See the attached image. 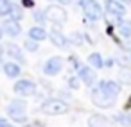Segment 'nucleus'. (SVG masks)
Segmentation results:
<instances>
[{"label":"nucleus","mask_w":131,"mask_h":127,"mask_svg":"<svg viewBox=\"0 0 131 127\" xmlns=\"http://www.w3.org/2000/svg\"><path fill=\"white\" fill-rule=\"evenodd\" d=\"M92 102L95 106H99V107H111L113 102H115V98L110 97L101 86H97V88L92 90Z\"/></svg>","instance_id":"f257e3e1"},{"label":"nucleus","mask_w":131,"mask_h":127,"mask_svg":"<svg viewBox=\"0 0 131 127\" xmlns=\"http://www.w3.org/2000/svg\"><path fill=\"white\" fill-rule=\"evenodd\" d=\"M45 115H65L68 113V104L67 102H61V100H47L45 104H41L40 107Z\"/></svg>","instance_id":"f03ea898"},{"label":"nucleus","mask_w":131,"mask_h":127,"mask_svg":"<svg viewBox=\"0 0 131 127\" xmlns=\"http://www.w3.org/2000/svg\"><path fill=\"white\" fill-rule=\"evenodd\" d=\"M81 7L88 20H99L102 16V9L95 0H81Z\"/></svg>","instance_id":"7ed1b4c3"},{"label":"nucleus","mask_w":131,"mask_h":127,"mask_svg":"<svg viewBox=\"0 0 131 127\" xmlns=\"http://www.w3.org/2000/svg\"><path fill=\"white\" fill-rule=\"evenodd\" d=\"M25 109L27 106L24 100H13L7 107V113L15 122H25Z\"/></svg>","instance_id":"20e7f679"},{"label":"nucleus","mask_w":131,"mask_h":127,"mask_svg":"<svg viewBox=\"0 0 131 127\" xmlns=\"http://www.w3.org/2000/svg\"><path fill=\"white\" fill-rule=\"evenodd\" d=\"M45 18L54 23H65L67 22V11L61 6H49L45 9Z\"/></svg>","instance_id":"39448f33"},{"label":"nucleus","mask_w":131,"mask_h":127,"mask_svg":"<svg viewBox=\"0 0 131 127\" xmlns=\"http://www.w3.org/2000/svg\"><path fill=\"white\" fill-rule=\"evenodd\" d=\"M13 90L20 97H31V95L36 93V84L32 81H29V79H22V81L15 82V88Z\"/></svg>","instance_id":"423d86ee"},{"label":"nucleus","mask_w":131,"mask_h":127,"mask_svg":"<svg viewBox=\"0 0 131 127\" xmlns=\"http://www.w3.org/2000/svg\"><path fill=\"white\" fill-rule=\"evenodd\" d=\"M61 68H63V59L61 57H50L43 65V73L45 75H56V73H59Z\"/></svg>","instance_id":"0eeeda50"},{"label":"nucleus","mask_w":131,"mask_h":127,"mask_svg":"<svg viewBox=\"0 0 131 127\" xmlns=\"http://www.w3.org/2000/svg\"><path fill=\"white\" fill-rule=\"evenodd\" d=\"M77 75H79V79H81L86 86H92V84L95 82V72H93L90 66H79V68H77Z\"/></svg>","instance_id":"6e6552de"},{"label":"nucleus","mask_w":131,"mask_h":127,"mask_svg":"<svg viewBox=\"0 0 131 127\" xmlns=\"http://www.w3.org/2000/svg\"><path fill=\"white\" fill-rule=\"evenodd\" d=\"M99 86L110 95V97H113V98H117L118 97V93H120V84L118 82H115V81H101L99 82Z\"/></svg>","instance_id":"1a4fd4ad"},{"label":"nucleus","mask_w":131,"mask_h":127,"mask_svg":"<svg viewBox=\"0 0 131 127\" xmlns=\"http://www.w3.org/2000/svg\"><path fill=\"white\" fill-rule=\"evenodd\" d=\"M106 9H108V13L117 15V16H124L126 15V7L120 6L117 0H106Z\"/></svg>","instance_id":"9d476101"},{"label":"nucleus","mask_w":131,"mask_h":127,"mask_svg":"<svg viewBox=\"0 0 131 127\" xmlns=\"http://www.w3.org/2000/svg\"><path fill=\"white\" fill-rule=\"evenodd\" d=\"M9 36H13V38H16L20 32H22V29H20V25H18V22H15V20H9V22H6L4 23V27H2Z\"/></svg>","instance_id":"9b49d317"},{"label":"nucleus","mask_w":131,"mask_h":127,"mask_svg":"<svg viewBox=\"0 0 131 127\" xmlns=\"http://www.w3.org/2000/svg\"><path fill=\"white\" fill-rule=\"evenodd\" d=\"M7 54H9L11 57H15L16 61H20V63H25V57H24V52L20 50V47H18V45H13V43H7Z\"/></svg>","instance_id":"f8f14e48"},{"label":"nucleus","mask_w":131,"mask_h":127,"mask_svg":"<svg viewBox=\"0 0 131 127\" xmlns=\"http://www.w3.org/2000/svg\"><path fill=\"white\" fill-rule=\"evenodd\" d=\"M4 73H6L7 77L15 79V77H18L22 72H20V66H18L16 63H6V65H4Z\"/></svg>","instance_id":"ddd939ff"},{"label":"nucleus","mask_w":131,"mask_h":127,"mask_svg":"<svg viewBox=\"0 0 131 127\" xmlns=\"http://www.w3.org/2000/svg\"><path fill=\"white\" fill-rule=\"evenodd\" d=\"M29 38L36 40V41H43L47 38V32L43 31V27H32V29H29Z\"/></svg>","instance_id":"4468645a"},{"label":"nucleus","mask_w":131,"mask_h":127,"mask_svg":"<svg viewBox=\"0 0 131 127\" xmlns=\"http://www.w3.org/2000/svg\"><path fill=\"white\" fill-rule=\"evenodd\" d=\"M50 40H52L54 45H58V47H61V48L67 47V40H65V36H63L58 29H54V31L50 32Z\"/></svg>","instance_id":"2eb2a0df"},{"label":"nucleus","mask_w":131,"mask_h":127,"mask_svg":"<svg viewBox=\"0 0 131 127\" xmlns=\"http://www.w3.org/2000/svg\"><path fill=\"white\" fill-rule=\"evenodd\" d=\"M118 32L124 36V38H131V22L129 20H124L118 23Z\"/></svg>","instance_id":"dca6fc26"},{"label":"nucleus","mask_w":131,"mask_h":127,"mask_svg":"<svg viewBox=\"0 0 131 127\" xmlns=\"http://www.w3.org/2000/svg\"><path fill=\"white\" fill-rule=\"evenodd\" d=\"M88 63H90L92 66H95V68H101V66L104 65V61H102L101 54H97V52H93V54H90V56H88Z\"/></svg>","instance_id":"f3484780"},{"label":"nucleus","mask_w":131,"mask_h":127,"mask_svg":"<svg viewBox=\"0 0 131 127\" xmlns=\"http://www.w3.org/2000/svg\"><path fill=\"white\" fill-rule=\"evenodd\" d=\"M11 7H13L11 0H0V16L9 15L11 13Z\"/></svg>","instance_id":"a211bd4d"},{"label":"nucleus","mask_w":131,"mask_h":127,"mask_svg":"<svg viewBox=\"0 0 131 127\" xmlns=\"http://www.w3.org/2000/svg\"><path fill=\"white\" fill-rule=\"evenodd\" d=\"M113 120L118 122V123H122V125H131V115H127V113H120V115H117Z\"/></svg>","instance_id":"6ab92c4d"},{"label":"nucleus","mask_w":131,"mask_h":127,"mask_svg":"<svg viewBox=\"0 0 131 127\" xmlns=\"http://www.w3.org/2000/svg\"><path fill=\"white\" fill-rule=\"evenodd\" d=\"M88 123H90V125H104V123H106V118H104L102 115H93V116L88 120Z\"/></svg>","instance_id":"aec40b11"},{"label":"nucleus","mask_w":131,"mask_h":127,"mask_svg":"<svg viewBox=\"0 0 131 127\" xmlns=\"http://www.w3.org/2000/svg\"><path fill=\"white\" fill-rule=\"evenodd\" d=\"M11 16H13V20H22V16H24V13H22V9L18 7V6H13L11 7Z\"/></svg>","instance_id":"412c9836"},{"label":"nucleus","mask_w":131,"mask_h":127,"mask_svg":"<svg viewBox=\"0 0 131 127\" xmlns=\"http://www.w3.org/2000/svg\"><path fill=\"white\" fill-rule=\"evenodd\" d=\"M25 48H27L29 52H36V50H38L36 40H27V41H25Z\"/></svg>","instance_id":"4be33fe9"},{"label":"nucleus","mask_w":131,"mask_h":127,"mask_svg":"<svg viewBox=\"0 0 131 127\" xmlns=\"http://www.w3.org/2000/svg\"><path fill=\"white\" fill-rule=\"evenodd\" d=\"M68 86H70L72 90H77V88H79V79H75V77H70V79H68Z\"/></svg>","instance_id":"5701e85b"},{"label":"nucleus","mask_w":131,"mask_h":127,"mask_svg":"<svg viewBox=\"0 0 131 127\" xmlns=\"http://www.w3.org/2000/svg\"><path fill=\"white\" fill-rule=\"evenodd\" d=\"M34 20H36V22H45V20H47V18H45V13H43V11H36V13H34Z\"/></svg>","instance_id":"b1692460"},{"label":"nucleus","mask_w":131,"mask_h":127,"mask_svg":"<svg viewBox=\"0 0 131 127\" xmlns=\"http://www.w3.org/2000/svg\"><path fill=\"white\" fill-rule=\"evenodd\" d=\"M126 73H127V72H122V73H120V77H122V81H124V82L131 84V75H126Z\"/></svg>","instance_id":"393cba45"},{"label":"nucleus","mask_w":131,"mask_h":127,"mask_svg":"<svg viewBox=\"0 0 131 127\" xmlns=\"http://www.w3.org/2000/svg\"><path fill=\"white\" fill-rule=\"evenodd\" d=\"M34 6V0H24V7H32Z\"/></svg>","instance_id":"a878e982"},{"label":"nucleus","mask_w":131,"mask_h":127,"mask_svg":"<svg viewBox=\"0 0 131 127\" xmlns=\"http://www.w3.org/2000/svg\"><path fill=\"white\" fill-rule=\"evenodd\" d=\"M72 38H74V41H75V45H81V36H79V34H74Z\"/></svg>","instance_id":"bb28decb"},{"label":"nucleus","mask_w":131,"mask_h":127,"mask_svg":"<svg viewBox=\"0 0 131 127\" xmlns=\"http://www.w3.org/2000/svg\"><path fill=\"white\" fill-rule=\"evenodd\" d=\"M0 125H2V127H6V125H9V122H7L6 118H0Z\"/></svg>","instance_id":"cd10ccee"},{"label":"nucleus","mask_w":131,"mask_h":127,"mask_svg":"<svg viewBox=\"0 0 131 127\" xmlns=\"http://www.w3.org/2000/svg\"><path fill=\"white\" fill-rule=\"evenodd\" d=\"M58 2H63V4H70L72 0H58Z\"/></svg>","instance_id":"c85d7f7f"},{"label":"nucleus","mask_w":131,"mask_h":127,"mask_svg":"<svg viewBox=\"0 0 131 127\" xmlns=\"http://www.w3.org/2000/svg\"><path fill=\"white\" fill-rule=\"evenodd\" d=\"M2 52H4V50H2V47H0V59H2Z\"/></svg>","instance_id":"c756f323"},{"label":"nucleus","mask_w":131,"mask_h":127,"mask_svg":"<svg viewBox=\"0 0 131 127\" xmlns=\"http://www.w3.org/2000/svg\"><path fill=\"white\" fill-rule=\"evenodd\" d=\"M2 34H4V32H2V29H0V38H2Z\"/></svg>","instance_id":"7c9ffc66"},{"label":"nucleus","mask_w":131,"mask_h":127,"mask_svg":"<svg viewBox=\"0 0 131 127\" xmlns=\"http://www.w3.org/2000/svg\"><path fill=\"white\" fill-rule=\"evenodd\" d=\"M126 2H129V0H126Z\"/></svg>","instance_id":"2f4dec72"}]
</instances>
